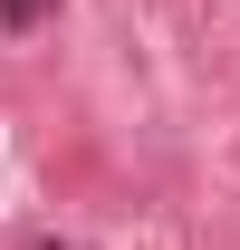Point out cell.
<instances>
[{
	"label": "cell",
	"mask_w": 240,
	"mask_h": 250,
	"mask_svg": "<svg viewBox=\"0 0 240 250\" xmlns=\"http://www.w3.org/2000/svg\"><path fill=\"white\" fill-rule=\"evenodd\" d=\"M29 250H58V241H29Z\"/></svg>",
	"instance_id": "obj_2"
},
{
	"label": "cell",
	"mask_w": 240,
	"mask_h": 250,
	"mask_svg": "<svg viewBox=\"0 0 240 250\" xmlns=\"http://www.w3.org/2000/svg\"><path fill=\"white\" fill-rule=\"evenodd\" d=\"M0 20H10V29H39V20H48V0H0Z\"/></svg>",
	"instance_id": "obj_1"
}]
</instances>
